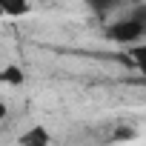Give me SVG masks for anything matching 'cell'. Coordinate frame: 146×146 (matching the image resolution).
I'll list each match as a JSON object with an SVG mask.
<instances>
[{
    "instance_id": "cell-7",
    "label": "cell",
    "mask_w": 146,
    "mask_h": 146,
    "mask_svg": "<svg viewBox=\"0 0 146 146\" xmlns=\"http://www.w3.org/2000/svg\"><path fill=\"white\" fill-rule=\"evenodd\" d=\"M6 115H9V109H6V106H3V103H0V120H3V117H6Z\"/></svg>"
},
{
    "instance_id": "cell-2",
    "label": "cell",
    "mask_w": 146,
    "mask_h": 146,
    "mask_svg": "<svg viewBox=\"0 0 146 146\" xmlns=\"http://www.w3.org/2000/svg\"><path fill=\"white\" fill-rule=\"evenodd\" d=\"M17 146H52V132L46 126H32L17 137Z\"/></svg>"
},
{
    "instance_id": "cell-6",
    "label": "cell",
    "mask_w": 146,
    "mask_h": 146,
    "mask_svg": "<svg viewBox=\"0 0 146 146\" xmlns=\"http://www.w3.org/2000/svg\"><path fill=\"white\" fill-rule=\"evenodd\" d=\"M126 52H129V57H132V66H143V60H146V46L143 43H135V46H126Z\"/></svg>"
},
{
    "instance_id": "cell-4",
    "label": "cell",
    "mask_w": 146,
    "mask_h": 146,
    "mask_svg": "<svg viewBox=\"0 0 146 146\" xmlns=\"http://www.w3.org/2000/svg\"><path fill=\"white\" fill-rule=\"evenodd\" d=\"M83 3L95 15H109V12H117L120 6H126V0H83Z\"/></svg>"
},
{
    "instance_id": "cell-8",
    "label": "cell",
    "mask_w": 146,
    "mask_h": 146,
    "mask_svg": "<svg viewBox=\"0 0 146 146\" xmlns=\"http://www.w3.org/2000/svg\"><path fill=\"white\" fill-rule=\"evenodd\" d=\"M0 17H3V12H0Z\"/></svg>"
},
{
    "instance_id": "cell-5",
    "label": "cell",
    "mask_w": 146,
    "mask_h": 146,
    "mask_svg": "<svg viewBox=\"0 0 146 146\" xmlns=\"http://www.w3.org/2000/svg\"><path fill=\"white\" fill-rule=\"evenodd\" d=\"M0 12L9 17H23L29 12V0H0Z\"/></svg>"
},
{
    "instance_id": "cell-3",
    "label": "cell",
    "mask_w": 146,
    "mask_h": 146,
    "mask_svg": "<svg viewBox=\"0 0 146 146\" xmlns=\"http://www.w3.org/2000/svg\"><path fill=\"white\" fill-rule=\"evenodd\" d=\"M0 83H6V86H23L26 83V75H23V69L17 63H9L0 69Z\"/></svg>"
},
{
    "instance_id": "cell-1",
    "label": "cell",
    "mask_w": 146,
    "mask_h": 146,
    "mask_svg": "<svg viewBox=\"0 0 146 146\" xmlns=\"http://www.w3.org/2000/svg\"><path fill=\"white\" fill-rule=\"evenodd\" d=\"M106 40L109 43H117V46H135V43H143V35H146V9L137 6L135 12L129 15H120L117 20H112L106 26Z\"/></svg>"
}]
</instances>
